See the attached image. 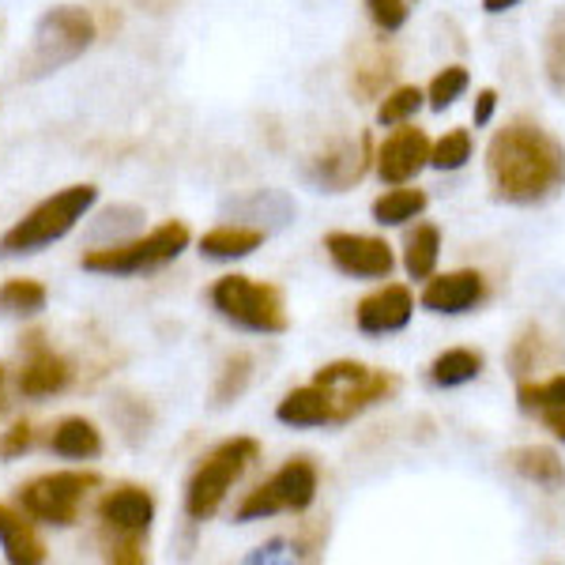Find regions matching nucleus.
<instances>
[{
  "instance_id": "obj_30",
  "label": "nucleus",
  "mask_w": 565,
  "mask_h": 565,
  "mask_svg": "<svg viewBox=\"0 0 565 565\" xmlns=\"http://www.w3.org/2000/svg\"><path fill=\"white\" fill-rule=\"evenodd\" d=\"M543 68H546V84L558 95H565V8L551 20L543 39Z\"/></svg>"
},
{
  "instance_id": "obj_12",
  "label": "nucleus",
  "mask_w": 565,
  "mask_h": 565,
  "mask_svg": "<svg viewBox=\"0 0 565 565\" xmlns=\"http://www.w3.org/2000/svg\"><path fill=\"white\" fill-rule=\"evenodd\" d=\"M324 253L332 260V268L348 279H388L396 268V249L377 238V234H354V231H332L324 238Z\"/></svg>"
},
{
  "instance_id": "obj_16",
  "label": "nucleus",
  "mask_w": 565,
  "mask_h": 565,
  "mask_svg": "<svg viewBox=\"0 0 565 565\" xmlns=\"http://www.w3.org/2000/svg\"><path fill=\"white\" fill-rule=\"evenodd\" d=\"M72 385V366L53 348H45L42 335H26V362L20 370V392L26 399L57 396Z\"/></svg>"
},
{
  "instance_id": "obj_18",
  "label": "nucleus",
  "mask_w": 565,
  "mask_h": 565,
  "mask_svg": "<svg viewBox=\"0 0 565 565\" xmlns=\"http://www.w3.org/2000/svg\"><path fill=\"white\" fill-rule=\"evenodd\" d=\"M0 551L12 565H42L45 543L34 532V521L26 513H15L12 505L0 501Z\"/></svg>"
},
{
  "instance_id": "obj_4",
  "label": "nucleus",
  "mask_w": 565,
  "mask_h": 565,
  "mask_svg": "<svg viewBox=\"0 0 565 565\" xmlns=\"http://www.w3.org/2000/svg\"><path fill=\"white\" fill-rule=\"evenodd\" d=\"M95 185H68L45 196L39 207H31L20 223H12L0 234V257H31V253H42L45 245L61 242L95 207Z\"/></svg>"
},
{
  "instance_id": "obj_7",
  "label": "nucleus",
  "mask_w": 565,
  "mask_h": 565,
  "mask_svg": "<svg viewBox=\"0 0 565 565\" xmlns=\"http://www.w3.org/2000/svg\"><path fill=\"white\" fill-rule=\"evenodd\" d=\"M189 249V226L170 218V223L154 226V231L140 234L129 242H109L103 249L84 253V268L98 271V276H140V271H154L162 264L178 260Z\"/></svg>"
},
{
  "instance_id": "obj_11",
  "label": "nucleus",
  "mask_w": 565,
  "mask_h": 565,
  "mask_svg": "<svg viewBox=\"0 0 565 565\" xmlns=\"http://www.w3.org/2000/svg\"><path fill=\"white\" fill-rule=\"evenodd\" d=\"M373 140L370 132H362L359 140L354 136H340L332 140L324 151H317L306 167V178L313 181L321 193H348V189L359 185L366 178V170L373 167Z\"/></svg>"
},
{
  "instance_id": "obj_17",
  "label": "nucleus",
  "mask_w": 565,
  "mask_h": 565,
  "mask_svg": "<svg viewBox=\"0 0 565 565\" xmlns=\"http://www.w3.org/2000/svg\"><path fill=\"white\" fill-rule=\"evenodd\" d=\"M276 418L290 430H321V426H335V399L332 392L321 385L290 388L279 399Z\"/></svg>"
},
{
  "instance_id": "obj_23",
  "label": "nucleus",
  "mask_w": 565,
  "mask_h": 565,
  "mask_svg": "<svg viewBox=\"0 0 565 565\" xmlns=\"http://www.w3.org/2000/svg\"><path fill=\"white\" fill-rule=\"evenodd\" d=\"M437 260H441V231L434 223H415L404 238V257H399L407 279L426 282L437 271Z\"/></svg>"
},
{
  "instance_id": "obj_19",
  "label": "nucleus",
  "mask_w": 565,
  "mask_h": 565,
  "mask_svg": "<svg viewBox=\"0 0 565 565\" xmlns=\"http://www.w3.org/2000/svg\"><path fill=\"white\" fill-rule=\"evenodd\" d=\"M426 207H430L426 189L407 181V185H388L385 193L370 204V215L377 226H407V223H415V218H423Z\"/></svg>"
},
{
  "instance_id": "obj_15",
  "label": "nucleus",
  "mask_w": 565,
  "mask_h": 565,
  "mask_svg": "<svg viewBox=\"0 0 565 565\" xmlns=\"http://www.w3.org/2000/svg\"><path fill=\"white\" fill-rule=\"evenodd\" d=\"M415 317V295L407 282H381L359 306H354V328L370 340L404 332Z\"/></svg>"
},
{
  "instance_id": "obj_33",
  "label": "nucleus",
  "mask_w": 565,
  "mask_h": 565,
  "mask_svg": "<svg viewBox=\"0 0 565 565\" xmlns=\"http://www.w3.org/2000/svg\"><path fill=\"white\" fill-rule=\"evenodd\" d=\"M362 4H366V15L381 34H396V31H404L407 20H412L415 0H362Z\"/></svg>"
},
{
  "instance_id": "obj_26",
  "label": "nucleus",
  "mask_w": 565,
  "mask_h": 565,
  "mask_svg": "<svg viewBox=\"0 0 565 565\" xmlns=\"http://www.w3.org/2000/svg\"><path fill=\"white\" fill-rule=\"evenodd\" d=\"M471 159H476V136H471V129H449L430 143V167L441 170V174H457Z\"/></svg>"
},
{
  "instance_id": "obj_28",
  "label": "nucleus",
  "mask_w": 565,
  "mask_h": 565,
  "mask_svg": "<svg viewBox=\"0 0 565 565\" xmlns=\"http://www.w3.org/2000/svg\"><path fill=\"white\" fill-rule=\"evenodd\" d=\"M554 404H565V373H554L546 381H521L516 385V407L524 415H540L543 407H554Z\"/></svg>"
},
{
  "instance_id": "obj_14",
  "label": "nucleus",
  "mask_w": 565,
  "mask_h": 565,
  "mask_svg": "<svg viewBox=\"0 0 565 565\" xmlns=\"http://www.w3.org/2000/svg\"><path fill=\"white\" fill-rule=\"evenodd\" d=\"M482 302H487V279L476 268L441 271V276L434 271L418 290V306L434 317H463Z\"/></svg>"
},
{
  "instance_id": "obj_13",
  "label": "nucleus",
  "mask_w": 565,
  "mask_h": 565,
  "mask_svg": "<svg viewBox=\"0 0 565 565\" xmlns=\"http://www.w3.org/2000/svg\"><path fill=\"white\" fill-rule=\"evenodd\" d=\"M430 136H426L418 125H399V129H392L385 140L377 143V151H373V170H377V178L385 181V185H407V181H415L423 174L426 167H430Z\"/></svg>"
},
{
  "instance_id": "obj_5",
  "label": "nucleus",
  "mask_w": 565,
  "mask_h": 565,
  "mask_svg": "<svg viewBox=\"0 0 565 565\" xmlns=\"http://www.w3.org/2000/svg\"><path fill=\"white\" fill-rule=\"evenodd\" d=\"M207 302L226 324L242 328L253 335H279L287 332V302H282V290L271 287L264 279L253 276H218L207 290Z\"/></svg>"
},
{
  "instance_id": "obj_10",
  "label": "nucleus",
  "mask_w": 565,
  "mask_h": 565,
  "mask_svg": "<svg viewBox=\"0 0 565 565\" xmlns=\"http://www.w3.org/2000/svg\"><path fill=\"white\" fill-rule=\"evenodd\" d=\"M313 385H321L332 392L335 399V426H348L351 418H359L370 407L385 404V399L396 396L399 381L385 370H373L366 362L354 359H340L328 362L313 373Z\"/></svg>"
},
{
  "instance_id": "obj_39",
  "label": "nucleus",
  "mask_w": 565,
  "mask_h": 565,
  "mask_svg": "<svg viewBox=\"0 0 565 565\" xmlns=\"http://www.w3.org/2000/svg\"><path fill=\"white\" fill-rule=\"evenodd\" d=\"M0 399H4V370H0Z\"/></svg>"
},
{
  "instance_id": "obj_3",
  "label": "nucleus",
  "mask_w": 565,
  "mask_h": 565,
  "mask_svg": "<svg viewBox=\"0 0 565 565\" xmlns=\"http://www.w3.org/2000/svg\"><path fill=\"white\" fill-rule=\"evenodd\" d=\"M154 524V498L148 487L121 482L106 490L98 501V532H103L106 562L117 565H140L148 562V532Z\"/></svg>"
},
{
  "instance_id": "obj_8",
  "label": "nucleus",
  "mask_w": 565,
  "mask_h": 565,
  "mask_svg": "<svg viewBox=\"0 0 565 565\" xmlns=\"http://www.w3.org/2000/svg\"><path fill=\"white\" fill-rule=\"evenodd\" d=\"M317 487H321V471L309 457H290L271 479L253 487L238 505V524L268 521L276 513H306L317 501Z\"/></svg>"
},
{
  "instance_id": "obj_2",
  "label": "nucleus",
  "mask_w": 565,
  "mask_h": 565,
  "mask_svg": "<svg viewBox=\"0 0 565 565\" xmlns=\"http://www.w3.org/2000/svg\"><path fill=\"white\" fill-rule=\"evenodd\" d=\"M98 39L95 15L87 8L65 4V8H50L34 26L31 50L20 61V76L23 79H45L53 72H61L72 61H79L90 50V42Z\"/></svg>"
},
{
  "instance_id": "obj_27",
  "label": "nucleus",
  "mask_w": 565,
  "mask_h": 565,
  "mask_svg": "<svg viewBox=\"0 0 565 565\" xmlns=\"http://www.w3.org/2000/svg\"><path fill=\"white\" fill-rule=\"evenodd\" d=\"M471 87V72L463 65H445L437 76L426 84V106L434 109V114H445V109H452L460 103L463 95H468Z\"/></svg>"
},
{
  "instance_id": "obj_32",
  "label": "nucleus",
  "mask_w": 565,
  "mask_h": 565,
  "mask_svg": "<svg viewBox=\"0 0 565 565\" xmlns=\"http://www.w3.org/2000/svg\"><path fill=\"white\" fill-rule=\"evenodd\" d=\"M392 76H396V61L388 57V53H373L366 65L354 68V90L366 98H381L385 95V87L392 84Z\"/></svg>"
},
{
  "instance_id": "obj_34",
  "label": "nucleus",
  "mask_w": 565,
  "mask_h": 565,
  "mask_svg": "<svg viewBox=\"0 0 565 565\" xmlns=\"http://www.w3.org/2000/svg\"><path fill=\"white\" fill-rule=\"evenodd\" d=\"M31 445H34V426L26 423V418H20V423H12L0 434V460H20Z\"/></svg>"
},
{
  "instance_id": "obj_22",
  "label": "nucleus",
  "mask_w": 565,
  "mask_h": 565,
  "mask_svg": "<svg viewBox=\"0 0 565 565\" xmlns=\"http://www.w3.org/2000/svg\"><path fill=\"white\" fill-rule=\"evenodd\" d=\"M482 370H487L482 351H476V348H449V351H441L430 362L426 377H430L434 388H463V385H471Z\"/></svg>"
},
{
  "instance_id": "obj_25",
  "label": "nucleus",
  "mask_w": 565,
  "mask_h": 565,
  "mask_svg": "<svg viewBox=\"0 0 565 565\" xmlns=\"http://www.w3.org/2000/svg\"><path fill=\"white\" fill-rule=\"evenodd\" d=\"M423 106H426V90L423 87L399 84V87H388L385 95H381V103H377V109H373V117H377L381 129H399V125L415 121Z\"/></svg>"
},
{
  "instance_id": "obj_35",
  "label": "nucleus",
  "mask_w": 565,
  "mask_h": 565,
  "mask_svg": "<svg viewBox=\"0 0 565 565\" xmlns=\"http://www.w3.org/2000/svg\"><path fill=\"white\" fill-rule=\"evenodd\" d=\"M298 558H317L324 551V524H302V532L295 535Z\"/></svg>"
},
{
  "instance_id": "obj_31",
  "label": "nucleus",
  "mask_w": 565,
  "mask_h": 565,
  "mask_svg": "<svg viewBox=\"0 0 565 565\" xmlns=\"http://www.w3.org/2000/svg\"><path fill=\"white\" fill-rule=\"evenodd\" d=\"M45 287L39 279H8L4 287H0V306L8 309V313H42L45 309Z\"/></svg>"
},
{
  "instance_id": "obj_38",
  "label": "nucleus",
  "mask_w": 565,
  "mask_h": 565,
  "mask_svg": "<svg viewBox=\"0 0 565 565\" xmlns=\"http://www.w3.org/2000/svg\"><path fill=\"white\" fill-rule=\"evenodd\" d=\"M521 0H482V12L487 15H501V12H513Z\"/></svg>"
},
{
  "instance_id": "obj_21",
  "label": "nucleus",
  "mask_w": 565,
  "mask_h": 565,
  "mask_svg": "<svg viewBox=\"0 0 565 565\" xmlns=\"http://www.w3.org/2000/svg\"><path fill=\"white\" fill-rule=\"evenodd\" d=\"M509 468H513L521 479L543 487V490L565 487V463H562L558 452L546 449V445H521V449H513L509 452Z\"/></svg>"
},
{
  "instance_id": "obj_24",
  "label": "nucleus",
  "mask_w": 565,
  "mask_h": 565,
  "mask_svg": "<svg viewBox=\"0 0 565 565\" xmlns=\"http://www.w3.org/2000/svg\"><path fill=\"white\" fill-rule=\"evenodd\" d=\"M50 449L65 460H95V457H103V434H98V426L87 423V418H65V423H57V430H53Z\"/></svg>"
},
{
  "instance_id": "obj_37",
  "label": "nucleus",
  "mask_w": 565,
  "mask_h": 565,
  "mask_svg": "<svg viewBox=\"0 0 565 565\" xmlns=\"http://www.w3.org/2000/svg\"><path fill=\"white\" fill-rule=\"evenodd\" d=\"M535 418H540V423L546 426V430H551L554 441H562V445H565V404L543 407V412L535 415Z\"/></svg>"
},
{
  "instance_id": "obj_36",
  "label": "nucleus",
  "mask_w": 565,
  "mask_h": 565,
  "mask_svg": "<svg viewBox=\"0 0 565 565\" xmlns=\"http://www.w3.org/2000/svg\"><path fill=\"white\" fill-rule=\"evenodd\" d=\"M494 114H498V90L482 87L476 95V106H471V125H476V129H487V125L494 121Z\"/></svg>"
},
{
  "instance_id": "obj_6",
  "label": "nucleus",
  "mask_w": 565,
  "mask_h": 565,
  "mask_svg": "<svg viewBox=\"0 0 565 565\" xmlns=\"http://www.w3.org/2000/svg\"><path fill=\"white\" fill-rule=\"evenodd\" d=\"M257 460H260V441H253V437H231V441L215 445V449L200 460V468L189 476L185 513L193 516V521H212L218 509H223L231 487Z\"/></svg>"
},
{
  "instance_id": "obj_29",
  "label": "nucleus",
  "mask_w": 565,
  "mask_h": 565,
  "mask_svg": "<svg viewBox=\"0 0 565 565\" xmlns=\"http://www.w3.org/2000/svg\"><path fill=\"white\" fill-rule=\"evenodd\" d=\"M249 381H253V359H249V354H245V351L226 354L223 370H218V381H215V407L242 399V392L249 388Z\"/></svg>"
},
{
  "instance_id": "obj_9",
  "label": "nucleus",
  "mask_w": 565,
  "mask_h": 565,
  "mask_svg": "<svg viewBox=\"0 0 565 565\" xmlns=\"http://www.w3.org/2000/svg\"><path fill=\"white\" fill-rule=\"evenodd\" d=\"M98 482H103L98 471H45V476L23 482V487L15 490V505L39 524L72 527L79 521L84 498Z\"/></svg>"
},
{
  "instance_id": "obj_1",
  "label": "nucleus",
  "mask_w": 565,
  "mask_h": 565,
  "mask_svg": "<svg viewBox=\"0 0 565 565\" xmlns=\"http://www.w3.org/2000/svg\"><path fill=\"white\" fill-rule=\"evenodd\" d=\"M487 181L501 204H543L565 185V148L543 125L509 121L487 143Z\"/></svg>"
},
{
  "instance_id": "obj_20",
  "label": "nucleus",
  "mask_w": 565,
  "mask_h": 565,
  "mask_svg": "<svg viewBox=\"0 0 565 565\" xmlns=\"http://www.w3.org/2000/svg\"><path fill=\"white\" fill-rule=\"evenodd\" d=\"M264 245V231L260 226H245V223H223L215 231H207L200 238V253L207 260H242L253 257Z\"/></svg>"
}]
</instances>
